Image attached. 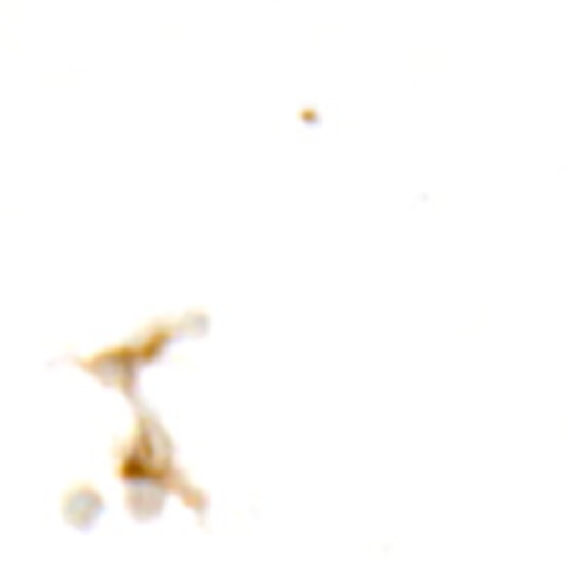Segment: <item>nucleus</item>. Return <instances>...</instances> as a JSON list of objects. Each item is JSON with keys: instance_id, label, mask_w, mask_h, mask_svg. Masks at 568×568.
Segmentation results:
<instances>
[]
</instances>
